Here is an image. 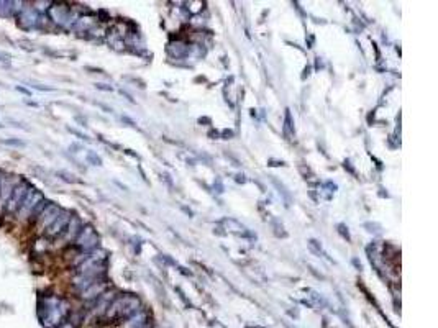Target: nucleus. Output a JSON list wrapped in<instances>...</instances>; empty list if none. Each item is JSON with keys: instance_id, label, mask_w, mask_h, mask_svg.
Here are the masks:
<instances>
[{"instance_id": "f257e3e1", "label": "nucleus", "mask_w": 438, "mask_h": 328, "mask_svg": "<svg viewBox=\"0 0 438 328\" xmlns=\"http://www.w3.org/2000/svg\"><path fill=\"white\" fill-rule=\"evenodd\" d=\"M141 308V302L136 295L131 294H125V295H118L114 299V302L110 304L109 310L105 312L104 318L109 320H120L131 317L133 313H136Z\"/></svg>"}, {"instance_id": "f03ea898", "label": "nucleus", "mask_w": 438, "mask_h": 328, "mask_svg": "<svg viewBox=\"0 0 438 328\" xmlns=\"http://www.w3.org/2000/svg\"><path fill=\"white\" fill-rule=\"evenodd\" d=\"M51 22L59 28L69 30L72 28L76 22L79 20V15L72 9L67 7L66 4H53L48 10Z\"/></svg>"}, {"instance_id": "7ed1b4c3", "label": "nucleus", "mask_w": 438, "mask_h": 328, "mask_svg": "<svg viewBox=\"0 0 438 328\" xmlns=\"http://www.w3.org/2000/svg\"><path fill=\"white\" fill-rule=\"evenodd\" d=\"M43 199H45V197H43V194L38 192V190H36L35 187H31V185H30L28 190H27V195H25V199H23L22 205H20V208L17 210L15 218L20 222V224H28V222L31 220V215H33L36 205H38V203Z\"/></svg>"}, {"instance_id": "20e7f679", "label": "nucleus", "mask_w": 438, "mask_h": 328, "mask_svg": "<svg viewBox=\"0 0 438 328\" xmlns=\"http://www.w3.org/2000/svg\"><path fill=\"white\" fill-rule=\"evenodd\" d=\"M74 246L79 248L82 253H92L99 246V237L92 225H82L79 235L74 240Z\"/></svg>"}, {"instance_id": "39448f33", "label": "nucleus", "mask_w": 438, "mask_h": 328, "mask_svg": "<svg viewBox=\"0 0 438 328\" xmlns=\"http://www.w3.org/2000/svg\"><path fill=\"white\" fill-rule=\"evenodd\" d=\"M61 207L59 205H56V203H51L49 202L48 205L43 208V212L36 216V220H35V225H36V230H38L40 233H45L46 230L49 227H51V224L53 222L58 218V215L61 213Z\"/></svg>"}, {"instance_id": "423d86ee", "label": "nucleus", "mask_w": 438, "mask_h": 328, "mask_svg": "<svg viewBox=\"0 0 438 328\" xmlns=\"http://www.w3.org/2000/svg\"><path fill=\"white\" fill-rule=\"evenodd\" d=\"M28 187H30V184H28L27 181H23V179L15 185L14 192H12L10 199H9V202H7V205H5V212H7V215H14V216H15L17 210L20 208L22 202H23V199H25V195H27Z\"/></svg>"}, {"instance_id": "0eeeda50", "label": "nucleus", "mask_w": 438, "mask_h": 328, "mask_svg": "<svg viewBox=\"0 0 438 328\" xmlns=\"http://www.w3.org/2000/svg\"><path fill=\"white\" fill-rule=\"evenodd\" d=\"M22 179L18 176H5L0 179V213H2V210L5 208V205H7V202L10 199L12 192H14L15 185L20 182Z\"/></svg>"}, {"instance_id": "6e6552de", "label": "nucleus", "mask_w": 438, "mask_h": 328, "mask_svg": "<svg viewBox=\"0 0 438 328\" xmlns=\"http://www.w3.org/2000/svg\"><path fill=\"white\" fill-rule=\"evenodd\" d=\"M71 220V212H67V210H61V213L58 215V218H56L51 227L48 228V230L45 232L46 238H58L61 237L62 233H64L67 224H69Z\"/></svg>"}, {"instance_id": "1a4fd4ad", "label": "nucleus", "mask_w": 438, "mask_h": 328, "mask_svg": "<svg viewBox=\"0 0 438 328\" xmlns=\"http://www.w3.org/2000/svg\"><path fill=\"white\" fill-rule=\"evenodd\" d=\"M115 299V290H105L102 295H99L96 300L92 302L94 308H92V313L97 315V317H104L105 312L109 310L110 304L114 302Z\"/></svg>"}, {"instance_id": "9d476101", "label": "nucleus", "mask_w": 438, "mask_h": 328, "mask_svg": "<svg viewBox=\"0 0 438 328\" xmlns=\"http://www.w3.org/2000/svg\"><path fill=\"white\" fill-rule=\"evenodd\" d=\"M151 326V317L148 310L140 308L138 312L133 313L123 321V328H149Z\"/></svg>"}, {"instance_id": "9b49d317", "label": "nucleus", "mask_w": 438, "mask_h": 328, "mask_svg": "<svg viewBox=\"0 0 438 328\" xmlns=\"http://www.w3.org/2000/svg\"><path fill=\"white\" fill-rule=\"evenodd\" d=\"M38 18H40V14L36 12L33 7H27L22 10V14L18 15V23H20V27L23 30H31L35 28L36 25H38Z\"/></svg>"}, {"instance_id": "f8f14e48", "label": "nucleus", "mask_w": 438, "mask_h": 328, "mask_svg": "<svg viewBox=\"0 0 438 328\" xmlns=\"http://www.w3.org/2000/svg\"><path fill=\"white\" fill-rule=\"evenodd\" d=\"M105 290H107V282H105L104 279H100L97 282H94L92 286H89L85 290H82V292H80V299L94 302L99 295H102Z\"/></svg>"}, {"instance_id": "ddd939ff", "label": "nucleus", "mask_w": 438, "mask_h": 328, "mask_svg": "<svg viewBox=\"0 0 438 328\" xmlns=\"http://www.w3.org/2000/svg\"><path fill=\"white\" fill-rule=\"evenodd\" d=\"M80 228H82V224H80L79 216L72 215V216H71V220H69V224H67V227H66L64 233L61 235L62 241H64V243H71V241H74V240H76L77 235H79Z\"/></svg>"}, {"instance_id": "4468645a", "label": "nucleus", "mask_w": 438, "mask_h": 328, "mask_svg": "<svg viewBox=\"0 0 438 328\" xmlns=\"http://www.w3.org/2000/svg\"><path fill=\"white\" fill-rule=\"evenodd\" d=\"M167 53H169L172 58H184L186 54L189 53V46H187V43L183 40L171 41L169 45H167Z\"/></svg>"}, {"instance_id": "2eb2a0df", "label": "nucleus", "mask_w": 438, "mask_h": 328, "mask_svg": "<svg viewBox=\"0 0 438 328\" xmlns=\"http://www.w3.org/2000/svg\"><path fill=\"white\" fill-rule=\"evenodd\" d=\"M223 225L227 227V230L231 232V233H238V235H243V237H248V230L243 225H240L236 220H231V218H227L223 220Z\"/></svg>"}, {"instance_id": "dca6fc26", "label": "nucleus", "mask_w": 438, "mask_h": 328, "mask_svg": "<svg viewBox=\"0 0 438 328\" xmlns=\"http://www.w3.org/2000/svg\"><path fill=\"white\" fill-rule=\"evenodd\" d=\"M0 17H12V2H0Z\"/></svg>"}, {"instance_id": "f3484780", "label": "nucleus", "mask_w": 438, "mask_h": 328, "mask_svg": "<svg viewBox=\"0 0 438 328\" xmlns=\"http://www.w3.org/2000/svg\"><path fill=\"white\" fill-rule=\"evenodd\" d=\"M87 161H89L92 166H102V159H100V156H97V153H94V151L87 153Z\"/></svg>"}, {"instance_id": "a211bd4d", "label": "nucleus", "mask_w": 438, "mask_h": 328, "mask_svg": "<svg viewBox=\"0 0 438 328\" xmlns=\"http://www.w3.org/2000/svg\"><path fill=\"white\" fill-rule=\"evenodd\" d=\"M273 184L276 185V187L279 189V192L284 195V199H286L287 202H291V195H289V192H287V189L284 187V184H281L279 181H276V179H273Z\"/></svg>"}, {"instance_id": "6ab92c4d", "label": "nucleus", "mask_w": 438, "mask_h": 328, "mask_svg": "<svg viewBox=\"0 0 438 328\" xmlns=\"http://www.w3.org/2000/svg\"><path fill=\"white\" fill-rule=\"evenodd\" d=\"M284 130H286V133L291 136V133L294 132V127H292V120H291V114H289V110H287V114H286V127H284Z\"/></svg>"}, {"instance_id": "aec40b11", "label": "nucleus", "mask_w": 438, "mask_h": 328, "mask_svg": "<svg viewBox=\"0 0 438 328\" xmlns=\"http://www.w3.org/2000/svg\"><path fill=\"white\" fill-rule=\"evenodd\" d=\"M2 143L9 145V146H18V148L25 146V141H22V140H2Z\"/></svg>"}, {"instance_id": "412c9836", "label": "nucleus", "mask_w": 438, "mask_h": 328, "mask_svg": "<svg viewBox=\"0 0 438 328\" xmlns=\"http://www.w3.org/2000/svg\"><path fill=\"white\" fill-rule=\"evenodd\" d=\"M365 228H368L369 233H379L381 232V227L378 224H365Z\"/></svg>"}, {"instance_id": "4be33fe9", "label": "nucleus", "mask_w": 438, "mask_h": 328, "mask_svg": "<svg viewBox=\"0 0 438 328\" xmlns=\"http://www.w3.org/2000/svg\"><path fill=\"white\" fill-rule=\"evenodd\" d=\"M58 176H61L62 181H66V182H77L76 179H72V176L69 174V172H58Z\"/></svg>"}, {"instance_id": "5701e85b", "label": "nucleus", "mask_w": 438, "mask_h": 328, "mask_svg": "<svg viewBox=\"0 0 438 328\" xmlns=\"http://www.w3.org/2000/svg\"><path fill=\"white\" fill-rule=\"evenodd\" d=\"M67 130H69V132H71V133H74L76 136H79V138H82V140H85V141H89V136H87V135L80 133V132H77V130H74V128H67Z\"/></svg>"}, {"instance_id": "b1692460", "label": "nucleus", "mask_w": 438, "mask_h": 328, "mask_svg": "<svg viewBox=\"0 0 438 328\" xmlns=\"http://www.w3.org/2000/svg\"><path fill=\"white\" fill-rule=\"evenodd\" d=\"M338 228H340V233L343 235V237H345L346 240H349V233H348V228H345V225H338Z\"/></svg>"}, {"instance_id": "393cba45", "label": "nucleus", "mask_w": 438, "mask_h": 328, "mask_svg": "<svg viewBox=\"0 0 438 328\" xmlns=\"http://www.w3.org/2000/svg\"><path fill=\"white\" fill-rule=\"evenodd\" d=\"M96 87L100 89V90H112L110 85H105V84H96Z\"/></svg>"}, {"instance_id": "a878e982", "label": "nucleus", "mask_w": 438, "mask_h": 328, "mask_svg": "<svg viewBox=\"0 0 438 328\" xmlns=\"http://www.w3.org/2000/svg\"><path fill=\"white\" fill-rule=\"evenodd\" d=\"M17 90L18 92H23V94H27V95H30V92L27 89H23V87H17Z\"/></svg>"}, {"instance_id": "bb28decb", "label": "nucleus", "mask_w": 438, "mask_h": 328, "mask_svg": "<svg viewBox=\"0 0 438 328\" xmlns=\"http://www.w3.org/2000/svg\"><path fill=\"white\" fill-rule=\"evenodd\" d=\"M4 127H5V125H4V123H2V122H0V128H4Z\"/></svg>"}, {"instance_id": "cd10ccee", "label": "nucleus", "mask_w": 438, "mask_h": 328, "mask_svg": "<svg viewBox=\"0 0 438 328\" xmlns=\"http://www.w3.org/2000/svg\"><path fill=\"white\" fill-rule=\"evenodd\" d=\"M0 179H2V177H0Z\"/></svg>"}]
</instances>
